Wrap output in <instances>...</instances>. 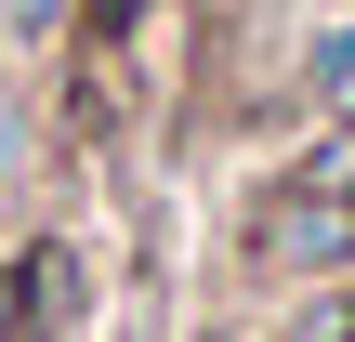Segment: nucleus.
I'll use <instances>...</instances> for the list:
<instances>
[{"mask_svg": "<svg viewBox=\"0 0 355 342\" xmlns=\"http://www.w3.org/2000/svg\"><path fill=\"white\" fill-rule=\"evenodd\" d=\"M303 79H316V105H343V119H355V26H329V40L303 53Z\"/></svg>", "mask_w": 355, "mask_h": 342, "instance_id": "nucleus-3", "label": "nucleus"}, {"mask_svg": "<svg viewBox=\"0 0 355 342\" xmlns=\"http://www.w3.org/2000/svg\"><path fill=\"white\" fill-rule=\"evenodd\" d=\"M343 264H355V198L316 185V171H290L250 211V277H343Z\"/></svg>", "mask_w": 355, "mask_h": 342, "instance_id": "nucleus-1", "label": "nucleus"}, {"mask_svg": "<svg viewBox=\"0 0 355 342\" xmlns=\"http://www.w3.org/2000/svg\"><path fill=\"white\" fill-rule=\"evenodd\" d=\"M79 26H92V40H132V26H145V0H79Z\"/></svg>", "mask_w": 355, "mask_h": 342, "instance_id": "nucleus-6", "label": "nucleus"}, {"mask_svg": "<svg viewBox=\"0 0 355 342\" xmlns=\"http://www.w3.org/2000/svg\"><path fill=\"white\" fill-rule=\"evenodd\" d=\"M66 316H79V264L66 250H26L13 264V330H66Z\"/></svg>", "mask_w": 355, "mask_h": 342, "instance_id": "nucleus-2", "label": "nucleus"}, {"mask_svg": "<svg viewBox=\"0 0 355 342\" xmlns=\"http://www.w3.org/2000/svg\"><path fill=\"white\" fill-rule=\"evenodd\" d=\"M290 342H355V290H316V303H303V330Z\"/></svg>", "mask_w": 355, "mask_h": 342, "instance_id": "nucleus-4", "label": "nucleus"}, {"mask_svg": "<svg viewBox=\"0 0 355 342\" xmlns=\"http://www.w3.org/2000/svg\"><path fill=\"white\" fill-rule=\"evenodd\" d=\"M0 342H13V277H0Z\"/></svg>", "mask_w": 355, "mask_h": 342, "instance_id": "nucleus-7", "label": "nucleus"}, {"mask_svg": "<svg viewBox=\"0 0 355 342\" xmlns=\"http://www.w3.org/2000/svg\"><path fill=\"white\" fill-rule=\"evenodd\" d=\"M66 13H79V0H0V26H13V40H53Z\"/></svg>", "mask_w": 355, "mask_h": 342, "instance_id": "nucleus-5", "label": "nucleus"}]
</instances>
